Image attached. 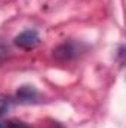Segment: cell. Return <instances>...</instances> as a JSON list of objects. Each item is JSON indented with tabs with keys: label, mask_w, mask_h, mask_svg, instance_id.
I'll list each match as a JSON object with an SVG mask.
<instances>
[{
	"label": "cell",
	"mask_w": 126,
	"mask_h": 128,
	"mask_svg": "<svg viewBox=\"0 0 126 128\" xmlns=\"http://www.w3.org/2000/svg\"><path fill=\"white\" fill-rule=\"evenodd\" d=\"M39 98V91L31 86V85H22L18 88L16 96H15V103L19 104H31L36 103Z\"/></svg>",
	"instance_id": "3957f363"
},
{
	"label": "cell",
	"mask_w": 126,
	"mask_h": 128,
	"mask_svg": "<svg viewBox=\"0 0 126 128\" xmlns=\"http://www.w3.org/2000/svg\"><path fill=\"white\" fill-rule=\"evenodd\" d=\"M9 127L10 128H30V125H27L22 121H16V119H10L9 121Z\"/></svg>",
	"instance_id": "8992f818"
},
{
	"label": "cell",
	"mask_w": 126,
	"mask_h": 128,
	"mask_svg": "<svg viewBox=\"0 0 126 128\" xmlns=\"http://www.w3.org/2000/svg\"><path fill=\"white\" fill-rule=\"evenodd\" d=\"M88 49V46L83 43V42H79V40H64L63 43L57 45L54 49H52V57L57 60V61H73L76 58H79L82 54H85Z\"/></svg>",
	"instance_id": "6da1fadb"
},
{
	"label": "cell",
	"mask_w": 126,
	"mask_h": 128,
	"mask_svg": "<svg viewBox=\"0 0 126 128\" xmlns=\"http://www.w3.org/2000/svg\"><path fill=\"white\" fill-rule=\"evenodd\" d=\"M9 55H10V49H9V46H7L3 40H0V63L4 61Z\"/></svg>",
	"instance_id": "5b68a950"
},
{
	"label": "cell",
	"mask_w": 126,
	"mask_h": 128,
	"mask_svg": "<svg viewBox=\"0 0 126 128\" xmlns=\"http://www.w3.org/2000/svg\"><path fill=\"white\" fill-rule=\"evenodd\" d=\"M42 42L40 34L34 28H27L24 32H21L18 36H15L13 39V45L19 49H33L36 46H39Z\"/></svg>",
	"instance_id": "7a4b0ae2"
},
{
	"label": "cell",
	"mask_w": 126,
	"mask_h": 128,
	"mask_svg": "<svg viewBox=\"0 0 126 128\" xmlns=\"http://www.w3.org/2000/svg\"><path fill=\"white\" fill-rule=\"evenodd\" d=\"M15 104V98L12 97H3L0 98V118H3Z\"/></svg>",
	"instance_id": "277c9868"
},
{
	"label": "cell",
	"mask_w": 126,
	"mask_h": 128,
	"mask_svg": "<svg viewBox=\"0 0 126 128\" xmlns=\"http://www.w3.org/2000/svg\"><path fill=\"white\" fill-rule=\"evenodd\" d=\"M0 128H10L9 127V121H1V118H0Z\"/></svg>",
	"instance_id": "52a82bcc"
}]
</instances>
